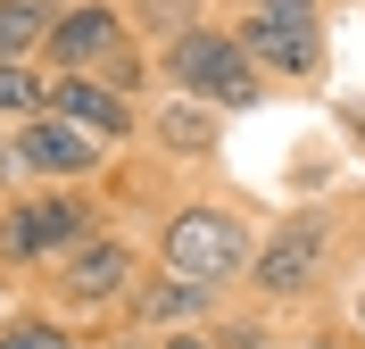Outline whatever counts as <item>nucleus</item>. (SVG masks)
<instances>
[{
	"label": "nucleus",
	"mask_w": 365,
	"mask_h": 349,
	"mask_svg": "<svg viewBox=\"0 0 365 349\" xmlns=\"http://www.w3.org/2000/svg\"><path fill=\"white\" fill-rule=\"evenodd\" d=\"M257 241H266V225H257L250 200H232V191H191V200H175V208L158 216L150 258H158V266H175V275H200V283L241 291V283H250Z\"/></svg>",
	"instance_id": "obj_1"
},
{
	"label": "nucleus",
	"mask_w": 365,
	"mask_h": 349,
	"mask_svg": "<svg viewBox=\"0 0 365 349\" xmlns=\"http://www.w3.org/2000/svg\"><path fill=\"white\" fill-rule=\"evenodd\" d=\"M216 17L250 42L274 92H324L332 75V0H225Z\"/></svg>",
	"instance_id": "obj_2"
},
{
	"label": "nucleus",
	"mask_w": 365,
	"mask_h": 349,
	"mask_svg": "<svg viewBox=\"0 0 365 349\" xmlns=\"http://www.w3.org/2000/svg\"><path fill=\"white\" fill-rule=\"evenodd\" d=\"M100 225H116L91 183H25L0 200V275H34L42 283L75 241H91Z\"/></svg>",
	"instance_id": "obj_3"
},
{
	"label": "nucleus",
	"mask_w": 365,
	"mask_h": 349,
	"mask_svg": "<svg viewBox=\"0 0 365 349\" xmlns=\"http://www.w3.org/2000/svg\"><path fill=\"white\" fill-rule=\"evenodd\" d=\"M158 50V84L166 92H191V100H216V108H257V100H274L266 67L250 59V42L232 34L225 17H200V25H182V34H166Z\"/></svg>",
	"instance_id": "obj_4"
},
{
	"label": "nucleus",
	"mask_w": 365,
	"mask_h": 349,
	"mask_svg": "<svg viewBox=\"0 0 365 349\" xmlns=\"http://www.w3.org/2000/svg\"><path fill=\"white\" fill-rule=\"evenodd\" d=\"M332 250H341V216L307 200V208H291V216H274V225H266V241H257L241 291H250L257 308H299L307 291H324Z\"/></svg>",
	"instance_id": "obj_5"
},
{
	"label": "nucleus",
	"mask_w": 365,
	"mask_h": 349,
	"mask_svg": "<svg viewBox=\"0 0 365 349\" xmlns=\"http://www.w3.org/2000/svg\"><path fill=\"white\" fill-rule=\"evenodd\" d=\"M150 275V250H141L133 233L100 225L91 241H75L58 266L42 275V308H58V316H125V300H133V283Z\"/></svg>",
	"instance_id": "obj_6"
},
{
	"label": "nucleus",
	"mask_w": 365,
	"mask_h": 349,
	"mask_svg": "<svg viewBox=\"0 0 365 349\" xmlns=\"http://www.w3.org/2000/svg\"><path fill=\"white\" fill-rule=\"evenodd\" d=\"M108 141L83 133L75 116L42 108V116H17V125H0V200L25 183H100L108 175Z\"/></svg>",
	"instance_id": "obj_7"
},
{
	"label": "nucleus",
	"mask_w": 365,
	"mask_h": 349,
	"mask_svg": "<svg viewBox=\"0 0 365 349\" xmlns=\"http://www.w3.org/2000/svg\"><path fill=\"white\" fill-rule=\"evenodd\" d=\"M133 50H141V25H133L125 0H58V25H50V42H42V67L116 75Z\"/></svg>",
	"instance_id": "obj_8"
},
{
	"label": "nucleus",
	"mask_w": 365,
	"mask_h": 349,
	"mask_svg": "<svg viewBox=\"0 0 365 349\" xmlns=\"http://www.w3.org/2000/svg\"><path fill=\"white\" fill-rule=\"evenodd\" d=\"M225 283H200V275H175L150 258V275L133 283V300H125V325L133 333H191V325H216L225 316Z\"/></svg>",
	"instance_id": "obj_9"
},
{
	"label": "nucleus",
	"mask_w": 365,
	"mask_h": 349,
	"mask_svg": "<svg viewBox=\"0 0 365 349\" xmlns=\"http://www.w3.org/2000/svg\"><path fill=\"white\" fill-rule=\"evenodd\" d=\"M50 108L75 116L83 133H100L108 150H133L141 141V100L116 84V75H91V67H50Z\"/></svg>",
	"instance_id": "obj_10"
},
{
	"label": "nucleus",
	"mask_w": 365,
	"mask_h": 349,
	"mask_svg": "<svg viewBox=\"0 0 365 349\" xmlns=\"http://www.w3.org/2000/svg\"><path fill=\"white\" fill-rule=\"evenodd\" d=\"M225 116L216 100H191V92H150L141 100V141L158 150V158L175 166H207L216 150H225Z\"/></svg>",
	"instance_id": "obj_11"
},
{
	"label": "nucleus",
	"mask_w": 365,
	"mask_h": 349,
	"mask_svg": "<svg viewBox=\"0 0 365 349\" xmlns=\"http://www.w3.org/2000/svg\"><path fill=\"white\" fill-rule=\"evenodd\" d=\"M58 0H0V59H42Z\"/></svg>",
	"instance_id": "obj_12"
},
{
	"label": "nucleus",
	"mask_w": 365,
	"mask_h": 349,
	"mask_svg": "<svg viewBox=\"0 0 365 349\" xmlns=\"http://www.w3.org/2000/svg\"><path fill=\"white\" fill-rule=\"evenodd\" d=\"M50 108V67L42 59H0V125Z\"/></svg>",
	"instance_id": "obj_13"
},
{
	"label": "nucleus",
	"mask_w": 365,
	"mask_h": 349,
	"mask_svg": "<svg viewBox=\"0 0 365 349\" xmlns=\"http://www.w3.org/2000/svg\"><path fill=\"white\" fill-rule=\"evenodd\" d=\"M0 349H75V325L58 308H17L0 316Z\"/></svg>",
	"instance_id": "obj_14"
},
{
	"label": "nucleus",
	"mask_w": 365,
	"mask_h": 349,
	"mask_svg": "<svg viewBox=\"0 0 365 349\" xmlns=\"http://www.w3.org/2000/svg\"><path fill=\"white\" fill-rule=\"evenodd\" d=\"M141 349H225L216 325H191V333H141Z\"/></svg>",
	"instance_id": "obj_15"
},
{
	"label": "nucleus",
	"mask_w": 365,
	"mask_h": 349,
	"mask_svg": "<svg viewBox=\"0 0 365 349\" xmlns=\"http://www.w3.org/2000/svg\"><path fill=\"white\" fill-rule=\"evenodd\" d=\"M341 133H349V150L365 158V108H341Z\"/></svg>",
	"instance_id": "obj_16"
},
{
	"label": "nucleus",
	"mask_w": 365,
	"mask_h": 349,
	"mask_svg": "<svg viewBox=\"0 0 365 349\" xmlns=\"http://www.w3.org/2000/svg\"><path fill=\"white\" fill-rule=\"evenodd\" d=\"M75 349H100V341H75Z\"/></svg>",
	"instance_id": "obj_17"
}]
</instances>
